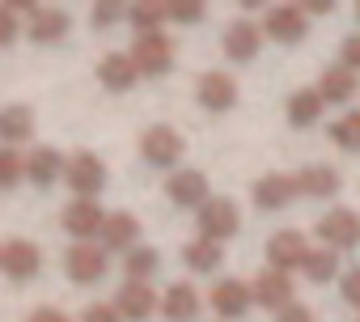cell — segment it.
I'll list each match as a JSON object with an SVG mask.
<instances>
[{
    "label": "cell",
    "mask_w": 360,
    "mask_h": 322,
    "mask_svg": "<svg viewBox=\"0 0 360 322\" xmlns=\"http://www.w3.org/2000/svg\"><path fill=\"white\" fill-rule=\"evenodd\" d=\"M195 225H200V238L204 242H229L238 229H242V212H238V204L233 200H225V195H208L200 208H195Z\"/></svg>",
    "instance_id": "obj_1"
},
{
    "label": "cell",
    "mask_w": 360,
    "mask_h": 322,
    "mask_svg": "<svg viewBox=\"0 0 360 322\" xmlns=\"http://www.w3.org/2000/svg\"><path fill=\"white\" fill-rule=\"evenodd\" d=\"M131 64H136V77H165L169 68H174V43H169V34L165 30H157V34H136V43H131Z\"/></svg>",
    "instance_id": "obj_2"
},
{
    "label": "cell",
    "mask_w": 360,
    "mask_h": 322,
    "mask_svg": "<svg viewBox=\"0 0 360 322\" xmlns=\"http://www.w3.org/2000/svg\"><path fill=\"white\" fill-rule=\"evenodd\" d=\"M183 153H187V140L174 127H165V123H153L140 136V157L148 161V166H157V170H174L178 161H183Z\"/></svg>",
    "instance_id": "obj_3"
},
{
    "label": "cell",
    "mask_w": 360,
    "mask_h": 322,
    "mask_svg": "<svg viewBox=\"0 0 360 322\" xmlns=\"http://www.w3.org/2000/svg\"><path fill=\"white\" fill-rule=\"evenodd\" d=\"M60 179L68 183V191H77V200H94L106 187V166L94 153H72V157H64V174Z\"/></svg>",
    "instance_id": "obj_4"
},
{
    "label": "cell",
    "mask_w": 360,
    "mask_h": 322,
    "mask_svg": "<svg viewBox=\"0 0 360 322\" xmlns=\"http://www.w3.org/2000/svg\"><path fill=\"white\" fill-rule=\"evenodd\" d=\"M0 271H5L13 284H30L39 271H43V250L26 238H13L0 246Z\"/></svg>",
    "instance_id": "obj_5"
},
{
    "label": "cell",
    "mask_w": 360,
    "mask_h": 322,
    "mask_svg": "<svg viewBox=\"0 0 360 322\" xmlns=\"http://www.w3.org/2000/svg\"><path fill=\"white\" fill-rule=\"evenodd\" d=\"M318 238L326 250H356L360 246V212L352 208H330L322 221H318Z\"/></svg>",
    "instance_id": "obj_6"
},
{
    "label": "cell",
    "mask_w": 360,
    "mask_h": 322,
    "mask_svg": "<svg viewBox=\"0 0 360 322\" xmlns=\"http://www.w3.org/2000/svg\"><path fill=\"white\" fill-rule=\"evenodd\" d=\"M263 34L271 43H280V47H297L309 34V18L301 13V5H276L263 18Z\"/></svg>",
    "instance_id": "obj_7"
},
{
    "label": "cell",
    "mask_w": 360,
    "mask_h": 322,
    "mask_svg": "<svg viewBox=\"0 0 360 322\" xmlns=\"http://www.w3.org/2000/svg\"><path fill=\"white\" fill-rule=\"evenodd\" d=\"M64 271H68L72 284H98L106 276V250L94 246V242H77L64 255Z\"/></svg>",
    "instance_id": "obj_8"
},
{
    "label": "cell",
    "mask_w": 360,
    "mask_h": 322,
    "mask_svg": "<svg viewBox=\"0 0 360 322\" xmlns=\"http://www.w3.org/2000/svg\"><path fill=\"white\" fill-rule=\"evenodd\" d=\"M250 200H255V208L259 212H280V208H288L292 200H297V183H292V174H263L255 187H250Z\"/></svg>",
    "instance_id": "obj_9"
},
{
    "label": "cell",
    "mask_w": 360,
    "mask_h": 322,
    "mask_svg": "<svg viewBox=\"0 0 360 322\" xmlns=\"http://www.w3.org/2000/svg\"><path fill=\"white\" fill-rule=\"evenodd\" d=\"M60 225H64L77 242H89V238H98V233H102L106 212H102V204H98V200H72V204L64 208Z\"/></svg>",
    "instance_id": "obj_10"
},
{
    "label": "cell",
    "mask_w": 360,
    "mask_h": 322,
    "mask_svg": "<svg viewBox=\"0 0 360 322\" xmlns=\"http://www.w3.org/2000/svg\"><path fill=\"white\" fill-rule=\"evenodd\" d=\"M305 255H309V242L297 229H280V233L267 238V263H271V271H284L288 276L292 267L305 263Z\"/></svg>",
    "instance_id": "obj_11"
},
{
    "label": "cell",
    "mask_w": 360,
    "mask_h": 322,
    "mask_svg": "<svg viewBox=\"0 0 360 322\" xmlns=\"http://www.w3.org/2000/svg\"><path fill=\"white\" fill-rule=\"evenodd\" d=\"M208 301H212V309H217L221 322H238L255 305L250 301V284H242V280H217V288L208 292Z\"/></svg>",
    "instance_id": "obj_12"
},
{
    "label": "cell",
    "mask_w": 360,
    "mask_h": 322,
    "mask_svg": "<svg viewBox=\"0 0 360 322\" xmlns=\"http://www.w3.org/2000/svg\"><path fill=\"white\" fill-rule=\"evenodd\" d=\"M165 195L174 208H200L208 200V174L204 170H174L165 179Z\"/></svg>",
    "instance_id": "obj_13"
},
{
    "label": "cell",
    "mask_w": 360,
    "mask_h": 322,
    "mask_svg": "<svg viewBox=\"0 0 360 322\" xmlns=\"http://www.w3.org/2000/svg\"><path fill=\"white\" fill-rule=\"evenodd\" d=\"M195 98H200V106H204L208 115H225V110L238 106V81H233L229 72H204Z\"/></svg>",
    "instance_id": "obj_14"
},
{
    "label": "cell",
    "mask_w": 360,
    "mask_h": 322,
    "mask_svg": "<svg viewBox=\"0 0 360 322\" xmlns=\"http://www.w3.org/2000/svg\"><path fill=\"white\" fill-rule=\"evenodd\" d=\"M250 301L263 305V309H284V305H292V280L284 271L263 267L255 276V284H250Z\"/></svg>",
    "instance_id": "obj_15"
},
{
    "label": "cell",
    "mask_w": 360,
    "mask_h": 322,
    "mask_svg": "<svg viewBox=\"0 0 360 322\" xmlns=\"http://www.w3.org/2000/svg\"><path fill=\"white\" fill-rule=\"evenodd\" d=\"M115 314H119L123 322H144V318L157 314V292H153L148 284L127 280V284L115 292Z\"/></svg>",
    "instance_id": "obj_16"
},
{
    "label": "cell",
    "mask_w": 360,
    "mask_h": 322,
    "mask_svg": "<svg viewBox=\"0 0 360 322\" xmlns=\"http://www.w3.org/2000/svg\"><path fill=\"white\" fill-rule=\"evenodd\" d=\"M200 292L187 284V280H178V284H169L165 292H161V301H157V309L165 314V322H195L200 318Z\"/></svg>",
    "instance_id": "obj_17"
},
{
    "label": "cell",
    "mask_w": 360,
    "mask_h": 322,
    "mask_svg": "<svg viewBox=\"0 0 360 322\" xmlns=\"http://www.w3.org/2000/svg\"><path fill=\"white\" fill-rule=\"evenodd\" d=\"M72 30V18L64 13V9H47V5H39V9H30V22H26V34L39 43V47H51V43H60L64 34Z\"/></svg>",
    "instance_id": "obj_18"
},
{
    "label": "cell",
    "mask_w": 360,
    "mask_h": 322,
    "mask_svg": "<svg viewBox=\"0 0 360 322\" xmlns=\"http://www.w3.org/2000/svg\"><path fill=\"white\" fill-rule=\"evenodd\" d=\"M297 183V195H309V200H330L339 191V170L335 166H322V161H309L292 174Z\"/></svg>",
    "instance_id": "obj_19"
},
{
    "label": "cell",
    "mask_w": 360,
    "mask_h": 322,
    "mask_svg": "<svg viewBox=\"0 0 360 322\" xmlns=\"http://www.w3.org/2000/svg\"><path fill=\"white\" fill-rule=\"evenodd\" d=\"M314 89H318L322 106H343V102H352V98H356V89H360V77H356V72H347L343 64H330Z\"/></svg>",
    "instance_id": "obj_20"
},
{
    "label": "cell",
    "mask_w": 360,
    "mask_h": 322,
    "mask_svg": "<svg viewBox=\"0 0 360 322\" xmlns=\"http://www.w3.org/2000/svg\"><path fill=\"white\" fill-rule=\"evenodd\" d=\"M221 43H225V56H229L233 64H250V60L259 56V47H263V30H259L255 22H233Z\"/></svg>",
    "instance_id": "obj_21"
},
{
    "label": "cell",
    "mask_w": 360,
    "mask_h": 322,
    "mask_svg": "<svg viewBox=\"0 0 360 322\" xmlns=\"http://www.w3.org/2000/svg\"><path fill=\"white\" fill-rule=\"evenodd\" d=\"M98 81H102L110 94H127V89L136 85V64H131V56H127V51H106V56L98 60Z\"/></svg>",
    "instance_id": "obj_22"
},
{
    "label": "cell",
    "mask_w": 360,
    "mask_h": 322,
    "mask_svg": "<svg viewBox=\"0 0 360 322\" xmlns=\"http://www.w3.org/2000/svg\"><path fill=\"white\" fill-rule=\"evenodd\" d=\"M98 238H102V250H106V255H110V250H123V255H127V250L140 242V221H136L131 212H110Z\"/></svg>",
    "instance_id": "obj_23"
},
{
    "label": "cell",
    "mask_w": 360,
    "mask_h": 322,
    "mask_svg": "<svg viewBox=\"0 0 360 322\" xmlns=\"http://www.w3.org/2000/svg\"><path fill=\"white\" fill-rule=\"evenodd\" d=\"M22 161H26V179H30L39 191H43V187H51V183L64 174V157H60L51 144H39V148H34V153H26Z\"/></svg>",
    "instance_id": "obj_24"
},
{
    "label": "cell",
    "mask_w": 360,
    "mask_h": 322,
    "mask_svg": "<svg viewBox=\"0 0 360 322\" xmlns=\"http://www.w3.org/2000/svg\"><path fill=\"white\" fill-rule=\"evenodd\" d=\"M34 131V110L30 106H5L0 110V148H13L22 140H30Z\"/></svg>",
    "instance_id": "obj_25"
},
{
    "label": "cell",
    "mask_w": 360,
    "mask_h": 322,
    "mask_svg": "<svg viewBox=\"0 0 360 322\" xmlns=\"http://www.w3.org/2000/svg\"><path fill=\"white\" fill-rule=\"evenodd\" d=\"M322 98H318V89H297L292 98H288V123L292 127H309V123H318L322 119Z\"/></svg>",
    "instance_id": "obj_26"
},
{
    "label": "cell",
    "mask_w": 360,
    "mask_h": 322,
    "mask_svg": "<svg viewBox=\"0 0 360 322\" xmlns=\"http://www.w3.org/2000/svg\"><path fill=\"white\" fill-rule=\"evenodd\" d=\"M183 259H187V267H191V271L208 276V271H217V267L225 263V250H221L217 242H204V238H195V242H187V246H183Z\"/></svg>",
    "instance_id": "obj_27"
},
{
    "label": "cell",
    "mask_w": 360,
    "mask_h": 322,
    "mask_svg": "<svg viewBox=\"0 0 360 322\" xmlns=\"http://www.w3.org/2000/svg\"><path fill=\"white\" fill-rule=\"evenodd\" d=\"M301 271H305V280L309 284H330L335 276H339V255L335 250H309L305 255V263H301Z\"/></svg>",
    "instance_id": "obj_28"
},
{
    "label": "cell",
    "mask_w": 360,
    "mask_h": 322,
    "mask_svg": "<svg viewBox=\"0 0 360 322\" xmlns=\"http://www.w3.org/2000/svg\"><path fill=\"white\" fill-rule=\"evenodd\" d=\"M330 144L343 153H360V110H347L330 123Z\"/></svg>",
    "instance_id": "obj_29"
},
{
    "label": "cell",
    "mask_w": 360,
    "mask_h": 322,
    "mask_svg": "<svg viewBox=\"0 0 360 322\" xmlns=\"http://www.w3.org/2000/svg\"><path fill=\"white\" fill-rule=\"evenodd\" d=\"M127 22L136 26V34H157L165 26V5H157V0H140V5L127 9Z\"/></svg>",
    "instance_id": "obj_30"
},
{
    "label": "cell",
    "mask_w": 360,
    "mask_h": 322,
    "mask_svg": "<svg viewBox=\"0 0 360 322\" xmlns=\"http://www.w3.org/2000/svg\"><path fill=\"white\" fill-rule=\"evenodd\" d=\"M157 263H161V255H157L153 246H131V250H127V259H123L127 280H136V284H148V276L157 271Z\"/></svg>",
    "instance_id": "obj_31"
},
{
    "label": "cell",
    "mask_w": 360,
    "mask_h": 322,
    "mask_svg": "<svg viewBox=\"0 0 360 322\" xmlns=\"http://www.w3.org/2000/svg\"><path fill=\"white\" fill-rule=\"evenodd\" d=\"M26 179V161L18 148H0V191H13Z\"/></svg>",
    "instance_id": "obj_32"
},
{
    "label": "cell",
    "mask_w": 360,
    "mask_h": 322,
    "mask_svg": "<svg viewBox=\"0 0 360 322\" xmlns=\"http://www.w3.org/2000/svg\"><path fill=\"white\" fill-rule=\"evenodd\" d=\"M208 18V5L204 0H169L165 5V22H183V26H195Z\"/></svg>",
    "instance_id": "obj_33"
},
{
    "label": "cell",
    "mask_w": 360,
    "mask_h": 322,
    "mask_svg": "<svg viewBox=\"0 0 360 322\" xmlns=\"http://www.w3.org/2000/svg\"><path fill=\"white\" fill-rule=\"evenodd\" d=\"M123 18H127V5H119V0H98V5H94V26L98 30L123 22Z\"/></svg>",
    "instance_id": "obj_34"
},
{
    "label": "cell",
    "mask_w": 360,
    "mask_h": 322,
    "mask_svg": "<svg viewBox=\"0 0 360 322\" xmlns=\"http://www.w3.org/2000/svg\"><path fill=\"white\" fill-rule=\"evenodd\" d=\"M22 34V22H18V9L13 5H0V47H13Z\"/></svg>",
    "instance_id": "obj_35"
},
{
    "label": "cell",
    "mask_w": 360,
    "mask_h": 322,
    "mask_svg": "<svg viewBox=\"0 0 360 322\" xmlns=\"http://www.w3.org/2000/svg\"><path fill=\"white\" fill-rule=\"evenodd\" d=\"M339 64H343L347 72H356V77H360V34L343 39V47H339Z\"/></svg>",
    "instance_id": "obj_36"
},
{
    "label": "cell",
    "mask_w": 360,
    "mask_h": 322,
    "mask_svg": "<svg viewBox=\"0 0 360 322\" xmlns=\"http://www.w3.org/2000/svg\"><path fill=\"white\" fill-rule=\"evenodd\" d=\"M339 292H343V301H347L352 309H360V267H352V271L339 280Z\"/></svg>",
    "instance_id": "obj_37"
},
{
    "label": "cell",
    "mask_w": 360,
    "mask_h": 322,
    "mask_svg": "<svg viewBox=\"0 0 360 322\" xmlns=\"http://www.w3.org/2000/svg\"><path fill=\"white\" fill-rule=\"evenodd\" d=\"M81 322H123V318L115 314V305H106V301H94V305L81 314Z\"/></svg>",
    "instance_id": "obj_38"
},
{
    "label": "cell",
    "mask_w": 360,
    "mask_h": 322,
    "mask_svg": "<svg viewBox=\"0 0 360 322\" xmlns=\"http://www.w3.org/2000/svg\"><path fill=\"white\" fill-rule=\"evenodd\" d=\"M276 322H314V309L309 305H301V301H292V305H284L280 309V318Z\"/></svg>",
    "instance_id": "obj_39"
},
{
    "label": "cell",
    "mask_w": 360,
    "mask_h": 322,
    "mask_svg": "<svg viewBox=\"0 0 360 322\" xmlns=\"http://www.w3.org/2000/svg\"><path fill=\"white\" fill-rule=\"evenodd\" d=\"M30 322H72V318H68L64 309H51V305H47V309H34Z\"/></svg>",
    "instance_id": "obj_40"
},
{
    "label": "cell",
    "mask_w": 360,
    "mask_h": 322,
    "mask_svg": "<svg viewBox=\"0 0 360 322\" xmlns=\"http://www.w3.org/2000/svg\"><path fill=\"white\" fill-rule=\"evenodd\" d=\"M330 9H335V5H330V0H309V5H305L301 13L309 18V13H330Z\"/></svg>",
    "instance_id": "obj_41"
},
{
    "label": "cell",
    "mask_w": 360,
    "mask_h": 322,
    "mask_svg": "<svg viewBox=\"0 0 360 322\" xmlns=\"http://www.w3.org/2000/svg\"><path fill=\"white\" fill-rule=\"evenodd\" d=\"M356 22H360V5H356Z\"/></svg>",
    "instance_id": "obj_42"
},
{
    "label": "cell",
    "mask_w": 360,
    "mask_h": 322,
    "mask_svg": "<svg viewBox=\"0 0 360 322\" xmlns=\"http://www.w3.org/2000/svg\"><path fill=\"white\" fill-rule=\"evenodd\" d=\"M356 322H360V318H356Z\"/></svg>",
    "instance_id": "obj_43"
}]
</instances>
